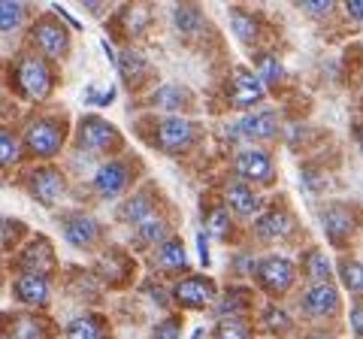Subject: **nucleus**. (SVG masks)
<instances>
[{"instance_id":"obj_36","label":"nucleus","mask_w":363,"mask_h":339,"mask_svg":"<svg viewBox=\"0 0 363 339\" xmlns=\"http://www.w3.org/2000/svg\"><path fill=\"white\" fill-rule=\"evenodd\" d=\"M112 97H116V88H112V85H106V88L88 85V88H85V100H88V104L106 106V104H112Z\"/></svg>"},{"instance_id":"obj_8","label":"nucleus","mask_w":363,"mask_h":339,"mask_svg":"<svg viewBox=\"0 0 363 339\" xmlns=\"http://www.w3.org/2000/svg\"><path fill=\"white\" fill-rule=\"evenodd\" d=\"M130 182V164L128 161H109L94 173V191L100 197H118Z\"/></svg>"},{"instance_id":"obj_4","label":"nucleus","mask_w":363,"mask_h":339,"mask_svg":"<svg viewBox=\"0 0 363 339\" xmlns=\"http://www.w3.org/2000/svg\"><path fill=\"white\" fill-rule=\"evenodd\" d=\"M197 130H194V121L188 118H179V116H169L157 124V133H155V143L161 145V152L167 155H179L191 149V143H194Z\"/></svg>"},{"instance_id":"obj_26","label":"nucleus","mask_w":363,"mask_h":339,"mask_svg":"<svg viewBox=\"0 0 363 339\" xmlns=\"http://www.w3.org/2000/svg\"><path fill=\"white\" fill-rule=\"evenodd\" d=\"M188 91L182 85H164V88H157V91L152 94V104L155 106H161V109H182L188 104Z\"/></svg>"},{"instance_id":"obj_3","label":"nucleus","mask_w":363,"mask_h":339,"mask_svg":"<svg viewBox=\"0 0 363 339\" xmlns=\"http://www.w3.org/2000/svg\"><path fill=\"white\" fill-rule=\"evenodd\" d=\"M79 143H82V149L94 152V155H109V152L121 149V133L104 118L85 116L79 121Z\"/></svg>"},{"instance_id":"obj_41","label":"nucleus","mask_w":363,"mask_h":339,"mask_svg":"<svg viewBox=\"0 0 363 339\" xmlns=\"http://www.w3.org/2000/svg\"><path fill=\"white\" fill-rule=\"evenodd\" d=\"M345 9H348V16H351V18L363 21V0H351V4H348Z\"/></svg>"},{"instance_id":"obj_7","label":"nucleus","mask_w":363,"mask_h":339,"mask_svg":"<svg viewBox=\"0 0 363 339\" xmlns=\"http://www.w3.org/2000/svg\"><path fill=\"white\" fill-rule=\"evenodd\" d=\"M264 91H267V88H264V82H260L255 73L236 70L227 97H230V104H233L236 109H252V106H257L260 100H264Z\"/></svg>"},{"instance_id":"obj_13","label":"nucleus","mask_w":363,"mask_h":339,"mask_svg":"<svg viewBox=\"0 0 363 339\" xmlns=\"http://www.w3.org/2000/svg\"><path fill=\"white\" fill-rule=\"evenodd\" d=\"M30 194L37 197L40 203H45V206L58 203V197L64 194V176H61V170H55V167L33 170V176H30Z\"/></svg>"},{"instance_id":"obj_27","label":"nucleus","mask_w":363,"mask_h":339,"mask_svg":"<svg viewBox=\"0 0 363 339\" xmlns=\"http://www.w3.org/2000/svg\"><path fill=\"white\" fill-rule=\"evenodd\" d=\"M25 18H28L25 4H6V0H0V30L4 33L18 30Z\"/></svg>"},{"instance_id":"obj_21","label":"nucleus","mask_w":363,"mask_h":339,"mask_svg":"<svg viewBox=\"0 0 363 339\" xmlns=\"http://www.w3.org/2000/svg\"><path fill=\"white\" fill-rule=\"evenodd\" d=\"M155 212V203H152V197H149V191H140V194H133L128 203L121 206V221H128V224H140V221H145Z\"/></svg>"},{"instance_id":"obj_15","label":"nucleus","mask_w":363,"mask_h":339,"mask_svg":"<svg viewBox=\"0 0 363 339\" xmlns=\"http://www.w3.org/2000/svg\"><path fill=\"white\" fill-rule=\"evenodd\" d=\"M351 230H354V218H351L348 206L333 203V206L324 209V233H327V240H330L333 245H342L351 236Z\"/></svg>"},{"instance_id":"obj_38","label":"nucleus","mask_w":363,"mask_h":339,"mask_svg":"<svg viewBox=\"0 0 363 339\" xmlns=\"http://www.w3.org/2000/svg\"><path fill=\"white\" fill-rule=\"evenodd\" d=\"M267 324H269L272 333H276V330H288V315L281 309H269L267 312Z\"/></svg>"},{"instance_id":"obj_18","label":"nucleus","mask_w":363,"mask_h":339,"mask_svg":"<svg viewBox=\"0 0 363 339\" xmlns=\"http://www.w3.org/2000/svg\"><path fill=\"white\" fill-rule=\"evenodd\" d=\"M227 206H230L236 216H255V212L260 209V197L255 194L252 185L245 182H230L227 185Z\"/></svg>"},{"instance_id":"obj_35","label":"nucleus","mask_w":363,"mask_h":339,"mask_svg":"<svg viewBox=\"0 0 363 339\" xmlns=\"http://www.w3.org/2000/svg\"><path fill=\"white\" fill-rule=\"evenodd\" d=\"M21 236V224L16 218H0V248H13Z\"/></svg>"},{"instance_id":"obj_23","label":"nucleus","mask_w":363,"mask_h":339,"mask_svg":"<svg viewBox=\"0 0 363 339\" xmlns=\"http://www.w3.org/2000/svg\"><path fill=\"white\" fill-rule=\"evenodd\" d=\"M303 269H306V276L312 279V285L330 282V261H327V255L321 252V248H312V252H306Z\"/></svg>"},{"instance_id":"obj_19","label":"nucleus","mask_w":363,"mask_h":339,"mask_svg":"<svg viewBox=\"0 0 363 339\" xmlns=\"http://www.w3.org/2000/svg\"><path fill=\"white\" fill-rule=\"evenodd\" d=\"M257 233L264 240H288L294 233V216L285 209H272L257 221Z\"/></svg>"},{"instance_id":"obj_39","label":"nucleus","mask_w":363,"mask_h":339,"mask_svg":"<svg viewBox=\"0 0 363 339\" xmlns=\"http://www.w3.org/2000/svg\"><path fill=\"white\" fill-rule=\"evenodd\" d=\"M300 6L306 9V13H312V16H327L333 9L327 0H306V4H300Z\"/></svg>"},{"instance_id":"obj_28","label":"nucleus","mask_w":363,"mask_h":339,"mask_svg":"<svg viewBox=\"0 0 363 339\" xmlns=\"http://www.w3.org/2000/svg\"><path fill=\"white\" fill-rule=\"evenodd\" d=\"M230 25H233V33L242 43H255L257 40V18L255 16L242 13V9H233V13H230Z\"/></svg>"},{"instance_id":"obj_6","label":"nucleus","mask_w":363,"mask_h":339,"mask_svg":"<svg viewBox=\"0 0 363 339\" xmlns=\"http://www.w3.org/2000/svg\"><path fill=\"white\" fill-rule=\"evenodd\" d=\"M294 276H297V269H294L288 257H264V261L257 264V282H260V288H267L269 294L291 291Z\"/></svg>"},{"instance_id":"obj_16","label":"nucleus","mask_w":363,"mask_h":339,"mask_svg":"<svg viewBox=\"0 0 363 339\" xmlns=\"http://www.w3.org/2000/svg\"><path fill=\"white\" fill-rule=\"evenodd\" d=\"M13 294H16V300L25 303V306H45V303H49V282L43 276L21 273L13 282Z\"/></svg>"},{"instance_id":"obj_24","label":"nucleus","mask_w":363,"mask_h":339,"mask_svg":"<svg viewBox=\"0 0 363 339\" xmlns=\"http://www.w3.org/2000/svg\"><path fill=\"white\" fill-rule=\"evenodd\" d=\"M67 339H104V324L97 315H82L67 324Z\"/></svg>"},{"instance_id":"obj_37","label":"nucleus","mask_w":363,"mask_h":339,"mask_svg":"<svg viewBox=\"0 0 363 339\" xmlns=\"http://www.w3.org/2000/svg\"><path fill=\"white\" fill-rule=\"evenodd\" d=\"M152 339H179V321H176V318H167V321H161V324L155 327Z\"/></svg>"},{"instance_id":"obj_14","label":"nucleus","mask_w":363,"mask_h":339,"mask_svg":"<svg viewBox=\"0 0 363 339\" xmlns=\"http://www.w3.org/2000/svg\"><path fill=\"white\" fill-rule=\"evenodd\" d=\"M21 269L30 273V276H43V279H45V273L55 269V248L49 245L45 236L33 240L25 252H21Z\"/></svg>"},{"instance_id":"obj_9","label":"nucleus","mask_w":363,"mask_h":339,"mask_svg":"<svg viewBox=\"0 0 363 339\" xmlns=\"http://www.w3.org/2000/svg\"><path fill=\"white\" fill-rule=\"evenodd\" d=\"M173 294H176V303H182L185 309H203L215 300V285H212V279L188 276L179 282Z\"/></svg>"},{"instance_id":"obj_33","label":"nucleus","mask_w":363,"mask_h":339,"mask_svg":"<svg viewBox=\"0 0 363 339\" xmlns=\"http://www.w3.org/2000/svg\"><path fill=\"white\" fill-rule=\"evenodd\" d=\"M206 228L215 233V236H227V230H230V209H212L209 212V221H206Z\"/></svg>"},{"instance_id":"obj_31","label":"nucleus","mask_w":363,"mask_h":339,"mask_svg":"<svg viewBox=\"0 0 363 339\" xmlns=\"http://www.w3.org/2000/svg\"><path fill=\"white\" fill-rule=\"evenodd\" d=\"M21 157V149H18V140L13 137L9 130H0V170L13 167Z\"/></svg>"},{"instance_id":"obj_5","label":"nucleus","mask_w":363,"mask_h":339,"mask_svg":"<svg viewBox=\"0 0 363 339\" xmlns=\"http://www.w3.org/2000/svg\"><path fill=\"white\" fill-rule=\"evenodd\" d=\"M33 43H37V49L45 58H64L67 49H70V37H67V30L52 16H43L33 25Z\"/></svg>"},{"instance_id":"obj_11","label":"nucleus","mask_w":363,"mask_h":339,"mask_svg":"<svg viewBox=\"0 0 363 339\" xmlns=\"http://www.w3.org/2000/svg\"><path fill=\"white\" fill-rule=\"evenodd\" d=\"M64 236L76 248H94L100 240V224L85 212H73L64 218Z\"/></svg>"},{"instance_id":"obj_1","label":"nucleus","mask_w":363,"mask_h":339,"mask_svg":"<svg viewBox=\"0 0 363 339\" xmlns=\"http://www.w3.org/2000/svg\"><path fill=\"white\" fill-rule=\"evenodd\" d=\"M64 124L58 118H33L25 128V149L37 157H52L64 145Z\"/></svg>"},{"instance_id":"obj_22","label":"nucleus","mask_w":363,"mask_h":339,"mask_svg":"<svg viewBox=\"0 0 363 339\" xmlns=\"http://www.w3.org/2000/svg\"><path fill=\"white\" fill-rule=\"evenodd\" d=\"M136 236H140L143 243H149V245H161V243L169 240V228H167V221L161 216H155L152 212L145 221L136 224Z\"/></svg>"},{"instance_id":"obj_32","label":"nucleus","mask_w":363,"mask_h":339,"mask_svg":"<svg viewBox=\"0 0 363 339\" xmlns=\"http://www.w3.org/2000/svg\"><path fill=\"white\" fill-rule=\"evenodd\" d=\"M339 273H342L345 288L363 294V264H360V261H342V267H339Z\"/></svg>"},{"instance_id":"obj_44","label":"nucleus","mask_w":363,"mask_h":339,"mask_svg":"<svg viewBox=\"0 0 363 339\" xmlns=\"http://www.w3.org/2000/svg\"><path fill=\"white\" fill-rule=\"evenodd\" d=\"M357 143H360V149H363V128H357Z\"/></svg>"},{"instance_id":"obj_40","label":"nucleus","mask_w":363,"mask_h":339,"mask_svg":"<svg viewBox=\"0 0 363 339\" xmlns=\"http://www.w3.org/2000/svg\"><path fill=\"white\" fill-rule=\"evenodd\" d=\"M351 330H354L357 339H363V303H357V306L351 309Z\"/></svg>"},{"instance_id":"obj_10","label":"nucleus","mask_w":363,"mask_h":339,"mask_svg":"<svg viewBox=\"0 0 363 339\" xmlns=\"http://www.w3.org/2000/svg\"><path fill=\"white\" fill-rule=\"evenodd\" d=\"M236 173L245 182H272V161L264 149H242L236 155Z\"/></svg>"},{"instance_id":"obj_2","label":"nucleus","mask_w":363,"mask_h":339,"mask_svg":"<svg viewBox=\"0 0 363 339\" xmlns=\"http://www.w3.org/2000/svg\"><path fill=\"white\" fill-rule=\"evenodd\" d=\"M16 82H18V91L30 97V100H43L49 97L52 91V70L45 58H37V55H25L16 67Z\"/></svg>"},{"instance_id":"obj_29","label":"nucleus","mask_w":363,"mask_h":339,"mask_svg":"<svg viewBox=\"0 0 363 339\" xmlns=\"http://www.w3.org/2000/svg\"><path fill=\"white\" fill-rule=\"evenodd\" d=\"M255 76H257L264 85H272V82H279V79L285 76V67L279 64V58H272V55H260Z\"/></svg>"},{"instance_id":"obj_12","label":"nucleus","mask_w":363,"mask_h":339,"mask_svg":"<svg viewBox=\"0 0 363 339\" xmlns=\"http://www.w3.org/2000/svg\"><path fill=\"white\" fill-rule=\"evenodd\" d=\"M339 309V291L330 282H321V285H309V291L303 294V312H309L312 318H327Z\"/></svg>"},{"instance_id":"obj_30","label":"nucleus","mask_w":363,"mask_h":339,"mask_svg":"<svg viewBox=\"0 0 363 339\" xmlns=\"http://www.w3.org/2000/svg\"><path fill=\"white\" fill-rule=\"evenodd\" d=\"M173 18H176V28L182 33H197L203 28V16H200L197 6H179L173 13Z\"/></svg>"},{"instance_id":"obj_25","label":"nucleus","mask_w":363,"mask_h":339,"mask_svg":"<svg viewBox=\"0 0 363 339\" xmlns=\"http://www.w3.org/2000/svg\"><path fill=\"white\" fill-rule=\"evenodd\" d=\"M118 70L133 85V82H140V79L149 76V64H145V58H143L140 52H124L121 58H118Z\"/></svg>"},{"instance_id":"obj_43","label":"nucleus","mask_w":363,"mask_h":339,"mask_svg":"<svg viewBox=\"0 0 363 339\" xmlns=\"http://www.w3.org/2000/svg\"><path fill=\"white\" fill-rule=\"evenodd\" d=\"M309 339H333V336H327V333H315V336H309Z\"/></svg>"},{"instance_id":"obj_42","label":"nucleus","mask_w":363,"mask_h":339,"mask_svg":"<svg viewBox=\"0 0 363 339\" xmlns=\"http://www.w3.org/2000/svg\"><path fill=\"white\" fill-rule=\"evenodd\" d=\"M197 240H200V257H203V264H209V243H206V233H200Z\"/></svg>"},{"instance_id":"obj_17","label":"nucleus","mask_w":363,"mask_h":339,"mask_svg":"<svg viewBox=\"0 0 363 339\" xmlns=\"http://www.w3.org/2000/svg\"><path fill=\"white\" fill-rule=\"evenodd\" d=\"M276 130H279V116L276 112H269V109H260V112H252V116H245L240 121V133L245 140H269V137H276Z\"/></svg>"},{"instance_id":"obj_20","label":"nucleus","mask_w":363,"mask_h":339,"mask_svg":"<svg viewBox=\"0 0 363 339\" xmlns=\"http://www.w3.org/2000/svg\"><path fill=\"white\" fill-rule=\"evenodd\" d=\"M155 264L164 269V273H179V269H188V255H185V245L179 240L169 236L167 243L157 245L155 252Z\"/></svg>"},{"instance_id":"obj_34","label":"nucleus","mask_w":363,"mask_h":339,"mask_svg":"<svg viewBox=\"0 0 363 339\" xmlns=\"http://www.w3.org/2000/svg\"><path fill=\"white\" fill-rule=\"evenodd\" d=\"M215 339H252L245 330V324L240 321H230V318H224L218 327H215Z\"/></svg>"}]
</instances>
